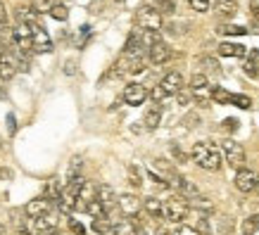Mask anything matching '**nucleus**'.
I'll use <instances>...</instances> for the list:
<instances>
[{
  "instance_id": "16",
  "label": "nucleus",
  "mask_w": 259,
  "mask_h": 235,
  "mask_svg": "<svg viewBox=\"0 0 259 235\" xmlns=\"http://www.w3.org/2000/svg\"><path fill=\"white\" fill-rule=\"evenodd\" d=\"M159 88L164 90V95H179L183 90V76L179 71H169L162 81H159Z\"/></svg>"
},
{
  "instance_id": "15",
  "label": "nucleus",
  "mask_w": 259,
  "mask_h": 235,
  "mask_svg": "<svg viewBox=\"0 0 259 235\" xmlns=\"http://www.w3.org/2000/svg\"><path fill=\"white\" fill-rule=\"evenodd\" d=\"M33 53H40V55H48V53H53V40L48 36V31L43 26H36L33 29Z\"/></svg>"
},
{
  "instance_id": "30",
  "label": "nucleus",
  "mask_w": 259,
  "mask_h": 235,
  "mask_svg": "<svg viewBox=\"0 0 259 235\" xmlns=\"http://www.w3.org/2000/svg\"><path fill=\"white\" fill-rule=\"evenodd\" d=\"M190 22H169L166 24V31L171 33V36H183V33L188 31Z\"/></svg>"
},
{
  "instance_id": "42",
  "label": "nucleus",
  "mask_w": 259,
  "mask_h": 235,
  "mask_svg": "<svg viewBox=\"0 0 259 235\" xmlns=\"http://www.w3.org/2000/svg\"><path fill=\"white\" fill-rule=\"evenodd\" d=\"M171 155H174V159H176L179 164H186V162H188V155H186L181 148H176V145H171Z\"/></svg>"
},
{
  "instance_id": "20",
  "label": "nucleus",
  "mask_w": 259,
  "mask_h": 235,
  "mask_svg": "<svg viewBox=\"0 0 259 235\" xmlns=\"http://www.w3.org/2000/svg\"><path fill=\"white\" fill-rule=\"evenodd\" d=\"M64 185H67V183H62L60 178H50L46 183L43 197H48L50 202H60V197H62V193H64Z\"/></svg>"
},
{
  "instance_id": "27",
  "label": "nucleus",
  "mask_w": 259,
  "mask_h": 235,
  "mask_svg": "<svg viewBox=\"0 0 259 235\" xmlns=\"http://www.w3.org/2000/svg\"><path fill=\"white\" fill-rule=\"evenodd\" d=\"M114 235H138V228H136L134 221L121 219L117 226H114Z\"/></svg>"
},
{
  "instance_id": "41",
  "label": "nucleus",
  "mask_w": 259,
  "mask_h": 235,
  "mask_svg": "<svg viewBox=\"0 0 259 235\" xmlns=\"http://www.w3.org/2000/svg\"><path fill=\"white\" fill-rule=\"evenodd\" d=\"M69 230L74 235H86V226H83L81 221H76V219H69Z\"/></svg>"
},
{
  "instance_id": "38",
  "label": "nucleus",
  "mask_w": 259,
  "mask_h": 235,
  "mask_svg": "<svg viewBox=\"0 0 259 235\" xmlns=\"http://www.w3.org/2000/svg\"><path fill=\"white\" fill-rule=\"evenodd\" d=\"M238 126H240V121L233 117L224 119V124H221V131H226V133H233V131H238Z\"/></svg>"
},
{
  "instance_id": "8",
  "label": "nucleus",
  "mask_w": 259,
  "mask_h": 235,
  "mask_svg": "<svg viewBox=\"0 0 259 235\" xmlns=\"http://www.w3.org/2000/svg\"><path fill=\"white\" fill-rule=\"evenodd\" d=\"M53 212V202L48 200V197H36V200H31V202L24 207V214L29 216V219H40V216H46V214Z\"/></svg>"
},
{
  "instance_id": "5",
  "label": "nucleus",
  "mask_w": 259,
  "mask_h": 235,
  "mask_svg": "<svg viewBox=\"0 0 259 235\" xmlns=\"http://www.w3.org/2000/svg\"><path fill=\"white\" fill-rule=\"evenodd\" d=\"M224 157H226V162L231 166H233V169H238V171H240V169H245V148L243 145H240V143H236V140H231V138H228L226 143H224Z\"/></svg>"
},
{
  "instance_id": "34",
  "label": "nucleus",
  "mask_w": 259,
  "mask_h": 235,
  "mask_svg": "<svg viewBox=\"0 0 259 235\" xmlns=\"http://www.w3.org/2000/svg\"><path fill=\"white\" fill-rule=\"evenodd\" d=\"M219 33H226V36H245L247 29H245V26H236V24H228V26H221Z\"/></svg>"
},
{
  "instance_id": "25",
  "label": "nucleus",
  "mask_w": 259,
  "mask_h": 235,
  "mask_svg": "<svg viewBox=\"0 0 259 235\" xmlns=\"http://www.w3.org/2000/svg\"><path fill=\"white\" fill-rule=\"evenodd\" d=\"M214 10H217V15H219V17L231 19V17L238 12V3H236V0H217Z\"/></svg>"
},
{
  "instance_id": "40",
  "label": "nucleus",
  "mask_w": 259,
  "mask_h": 235,
  "mask_svg": "<svg viewBox=\"0 0 259 235\" xmlns=\"http://www.w3.org/2000/svg\"><path fill=\"white\" fill-rule=\"evenodd\" d=\"M171 235H200V233H197V230H195L193 226H186V223H181V226L174 228V233H171Z\"/></svg>"
},
{
  "instance_id": "33",
  "label": "nucleus",
  "mask_w": 259,
  "mask_h": 235,
  "mask_svg": "<svg viewBox=\"0 0 259 235\" xmlns=\"http://www.w3.org/2000/svg\"><path fill=\"white\" fill-rule=\"evenodd\" d=\"M197 64H200L202 69H207V71H214V74H219V62H217L214 57H200V60H197Z\"/></svg>"
},
{
  "instance_id": "44",
  "label": "nucleus",
  "mask_w": 259,
  "mask_h": 235,
  "mask_svg": "<svg viewBox=\"0 0 259 235\" xmlns=\"http://www.w3.org/2000/svg\"><path fill=\"white\" fill-rule=\"evenodd\" d=\"M8 24V10H5V3L0 0V26H5Z\"/></svg>"
},
{
  "instance_id": "7",
  "label": "nucleus",
  "mask_w": 259,
  "mask_h": 235,
  "mask_svg": "<svg viewBox=\"0 0 259 235\" xmlns=\"http://www.w3.org/2000/svg\"><path fill=\"white\" fill-rule=\"evenodd\" d=\"M17 19H19V24H29L31 29H36V26H40V10L31 3H19L17 5Z\"/></svg>"
},
{
  "instance_id": "6",
  "label": "nucleus",
  "mask_w": 259,
  "mask_h": 235,
  "mask_svg": "<svg viewBox=\"0 0 259 235\" xmlns=\"http://www.w3.org/2000/svg\"><path fill=\"white\" fill-rule=\"evenodd\" d=\"M119 212H121V216H126L128 221H136L138 216H141V200L136 195H119Z\"/></svg>"
},
{
  "instance_id": "2",
  "label": "nucleus",
  "mask_w": 259,
  "mask_h": 235,
  "mask_svg": "<svg viewBox=\"0 0 259 235\" xmlns=\"http://www.w3.org/2000/svg\"><path fill=\"white\" fill-rule=\"evenodd\" d=\"M136 26L141 29V31H152V33H159L164 29V19H162V12L157 8H141L136 12Z\"/></svg>"
},
{
  "instance_id": "52",
  "label": "nucleus",
  "mask_w": 259,
  "mask_h": 235,
  "mask_svg": "<svg viewBox=\"0 0 259 235\" xmlns=\"http://www.w3.org/2000/svg\"><path fill=\"white\" fill-rule=\"evenodd\" d=\"M53 235H67V233H60V230H57V233H53Z\"/></svg>"
},
{
  "instance_id": "13",
  "label": "nucleus",
  "mask_w": 259,
  "mask_h": 235,
  "mask_svg": "<svg viewBox=\"0 0 259 235\" xmlns=\"http://www.w3.org/2000/svg\"><path fill=\"white\" fill-rule=\"evenodd\" d=\"M19 71V60H17L15 53H3L0 57V78L3 81H10V78H15V74Z\"/></svg>"
},
{
  "instance_id": "31",
  "label": "nucleus",
  "mask_w": 259,
  "mask_h": 235,
  "mask_svg": "<svg viewBox=\"0 0 259 235\" xmlns=\"http://www.w3.org/2000/svg\"><path fill=\"white\" fill-rule=\"evenodd\" d=\"M259 230V216H247L243 221V235H254Z\"/></svg>"
},
{
  "instance_id": "28",
  "label": "nucleus",
  "mask_w": 259,
  "mask_h": 235,
  "mask_svg": "<svg viewBox=\"0 0 259 235\" xmlns=\"http://www.w3.org/2000/svg\"><path fill=\"white\" fill-rule=\"evenodd\" d=\"M48 12H50V17L57 19V22H67V17H69V10H67V5H62V3H53Z\"/></svg>"
},
{
  "instance_id": "45",
  "label": "nucleus",
  "mask_w": 259,
  "mask_h": 235,
  "mask_svg": "<svg viewBox=\"0 0 259 235\" xmlns=\"http://www.w3.org/2000/svg\"><path fill=\"white\" fill-rule=\"evenodd\" d=\"M176 98H179V102H181V105H188V102H190V98H193V95H188V93H186V90H181V93L176 95Z\"/></svg>"
},
{
  "instance_id": "51",
  "label": "nucleus",
  "mask_w": 259,
  "mask_h": 235,
  "mask_svg": "<svg viewBox=\"0 0 259 235\" xmlns=\"http://www.w3.org/2000/svg\"><path fill=\"white\" fill-rule=\"evenodd\" d=\"M0 235H5V228H3V223H0Z\"/></svg>"
},
{
  "instance_id": "3",
  "label": "nucleus",
  "mask_w": 259,
  "mask_h": 235,
  "mask_svg": "<svg viewBox=\"0 0 259 235\" xmlns=\"http://www.w3.org/2000/svg\"><path fill=\"white\" fill-rule=\"evenodd\" d=\"M188 212H190V202L183 195H174L164 202V219L169 221V223L181 226L183 219L188 216Z\"/></svg>"
},
{
  "instance_id": "36",
  "label": "nucleus",
  "mask_w": 259,
  "mask_h": 235,
  "mask_svg": "<svg viewBox=\"0 0 259 235\" xmlns=\"http://www.w3.org/2000/svg\"><path fill=\"white\" fill-rule=\"evenodd\" d=\"M231 105H236V107H240V110H250L252 100L247 98V95H233V102H231Z\"/></svg>"
},
{
  "instance_id": "23",
  "label": "nucleus",
  "mask_w": 259,
  "mask_h": 235,
  "mask_svg": "<svg viewBox=\"0 0 259 235\" xmlns=\"http://www.w3.org/2000/svg\"><path fill=\"white\" fill-rule=\"evenodd\" d=\"M188 202H190V209H195V212L204 214V216L214 212V202L204 195H197V197H193V200H188Z\"/></svg>"
},
{
  "instance_id": "22",
  "label": "nucleus",
  "mask_w": 259,
  "mask_h": 235,
  "mask_svg": "<svg viewBox=\"0 0 259 235\" xmlns=\"http://www.w3.org/2000/svg\"><path fill=\"white\" fill-rule=\"evenodd\" d=\"M91 228H93V233L98 235H107V233H114V221L105 214V216H98V219H93V223H91Z\"/></svg>"
},
{
  "instance_id": "9",
  "label": "nucleus",
  "mask_w": 259,
  "mask_h": 235,
  "mask_svg": "<svg viewBox=\"0 0 259 235\" xmlns=\"http://www.w3.org/2000/svg\"><path fill=\"white\" fill-rule=\"evenodd\" d=\"M124 102L126 105H134V107H138V105H143V102L148 100V88L143 86V83H128V86L124 88Z\"/></svg>"
},
{
  "instance_id": "11",
  "label": "nucleus",
  "mask_w": 259,
  "mask_h": 235,
  "mask_svg": "<svg viewBox=\"0 0 259 235\" xmlns=\"http://www.w3.org/2000/svg\"><path fill=\"white\" fill-rule=\"evenodd\" d=\"M57 214L50 212L40 219H33V235H53L57 233Z\"/></svg>"
},
{
  "instance_id": "26",
  "label": "nucleus",
  "mask_w": 259,
  "mask_h": 235,
  "mask_svg": "<svg viewBox=\"0 0 259 235\" xmlns=\"http://www.w3.org/2000/svg\"><path fill=\"white\" fill-rule=\"evenodd\" d=\"M212 100L217 105H231L233 102V93H228L226 88L221 86H212Z\"/></svg>"
},
{
  "instance_id": "46",
  "label": "nucleus",
  "mask_w": 259,
  "mask_h": 235,
  "mask_svg": "<svg viewBox=\"0 0 259 235\" xmlns=\"http://www.w3.org/2000/svg\"><path fill=\"white\" fill-rule=\"evenodd\" d=\"M252 17L259 22V3H252Z\"/></svg>"
},
{
  "instance_id": "29",
  "label": "nucleus",
  "mask_w": 259,
  "mask_h": 235,
  "mask_svg": "<svg viewBox=\"0 0 259 235\" xmlns=\"http://www.w3.org/2000/svg\"><path fill=\"white\" fill-rule=\"evenodd\" d=\"M128 183H131L134 188H141L143 185V173L136 164H128Z\"/></svg>"
},
{
  "instance_id": "43",
  "label": "nucleus",
  "mask_w": 259,
  "mask_h": 235,
  "mask_svg": "<svg viewBox=\"0 0 259 235\" xmlns=\"http://www.w3.org/2000/svg\"><path fill=\"white\" fill-rule=\"evenodd\" d=\"M150 98H152V102H162V98H166V95H164V90H162L159 86H155L152 88V93H150Z\"/></svg>"
},
{
  "instance_id": "17",
  "label": "nucleus",
  "mask_w": 259,
  "mask_h": 235,
  "mask_svg": "<svg viewBox=\"0 0 259 235\" xmlns=\"http://www.w3.org/2000/svg\"><path fill=\"white\" fill-rule=\"evenodd\" d=\"M98 193H100V185H98L95 180H86L79 193V207H76V209H83V212H86L88 204L98 200Z\"/></svg>"
},
{
  "instance_id": "4",
  "label": "nucleus",
  "mask_w": 259,
  "mask_h": 235,
  "mask_svg": "<svg viewBox=\"0 0 259 235\" xmlns=\"http://www.w3.org/2000/svg\"><path fill=\"white\" fill-rule=\"evenodd\" d=\"M188 88H190V95L200 105H207V102L212 100V86H209V78L204 76V74H193Z\"/></svg>"
},
{
  "instance_id": "35",
  "label": "nucleus",
  "mask_w": 259,
  "mask_h": 235,
  "mask_svg": "<svg viewBox=\"0 0 259 235\" xmlns=\"http://www.w3.org/2000/svg\"><path fill=\"white\" fill-rule=\"evenodd\" d=\"M86 212L93 216V219H98V216H105V209H102V204H100V200H95V202H91L86 207Z\"/></svg>"
},
{
  "instance_id": "32",
  "label": "nucleus",
  "mask_w": 259,
  "mask_h": 235,
  "mask_svg": "<svg viewBox=\"0 0 259 235\" xmlns=\"http://www.w3.org/2000/svg\"><path fill=\"white\" fill-rule=\"evenodd\" d=\"M81 169H83V159H81V157H71V162H69V180L79 178Z\"/></svg>"
},
{
  "instance_id": "19",
  "label": "nucleus",
  "mask_w": 259,
  "mask_h": 235,
  "mask_svg": "<svg viewBox=\"0 0 259 235\" xmlns=\"http://www.w3.org/2000/svg\"><path fill=\"white\" fill-rule=\"evenodd\" d=\"M159 121H162V105L159 102H152L148 110H145V117H143V124H145V128H157Z\"/></svg>"
},
{
  "instance_id": "50",
  "label": "nucleus",
  "mask_w": 259,
  "mask_h": 235,
  "mask_svg": "<svg viewBox=\"0 0 259 235\" xmlns=\"http://www.w3.org/2000/svg\"><path fill=\"white\" fill-rule=\"evenodd\" d=\"M155 235H171V233H169L166 228H157V230H155Z\"/></svg>"
},
{
  "instance_id": "48",
  "label": "nucleus",
  "mask_w": 259,
  "mask_h": 235,
  "mask_svg": "<svg viewBox=\"0 0 259 235\" xmlns=\"http://www.w3.org/2000/svg\"><path fill=\"white\" fill-rule=\"evenodd\" d=\"M8 121H10V133H15V117L10 114V117H8Z\"/></svg>"
},
{
  "instance_id": "24",
  "label": "nucleus",
  "mask_w": 259,
  "mask_h": 235,
  "mask_svg": "<svg viewBox=\"0 0 259 235\" xmlns=\"http://www.w3.org/2000/svg\"><path fill=\"white\" fill-rule=\"evenodd\" d=\"M243 69L247 76L259 78V50H250V53H247V60H245Z\"/></svg>"
},
{
  "instance_id": "18",
  "label": "nucleus",
  "mask_w": 259,
  "mask_h": 235,
  "mask_svg": "<svg viewBox=\"0 0 259 235\" xmlns=\"http://www.w3.org/2000/svg\"><path fill=\"white\" fill-rule=\"evenodd\" d=\"M143 209H145V214H148L150 219H155V221H159L164 216V202L155 195H150L143 200Z\"/></svg>"
},
{
  "instance_id": "21",
  "label": "nucleus",
  "mask_w": 259,
  "mask_h": 235,
  "mask_svg": "<svg viewBox=\"0 0 259 235\" xmlns=\"http://www.w3.org/2000/svg\"><path fill=\"white\" fill-rule=\"evenodd\" d=\"M217 53H219L221 57H247V48L240 45V43H221L219 48H217Z\"/></svg>"
},
{
  "instance_id": "14",
  "label": "nucleus",
  "mask_w": 259,
  "mask_h": 235,
  "mask_svg": "<svg viewBox=\"0 0 259 235\" xmlns=\"http://www.w3.org/2000/svg\"><path fill=\"white\" fill-rule=\"evenodd\" d=\"M98 200H100L105 214H112V212H117V209H119V207H117L119 197H117V193H114V188H112V185H107V183H102V185H100Z\"/></svg>"
},
{
  "instance_id": "12",
  "label": "nucleus",
  "mask_w": 259,
  "mask_h": 235,
  "mask_svg": "<svg viewBox=\"0 0 259 235\" xmlns=\"http://www.w3.org/2000/svg\"><path fill=\"white\" fill-rule=\"evenodd\" d=\"M171 60V48L166 45L164 40H157L155 45L148 50V62L155 64V67H159V64H164Z\"/></svg>"
},
{
  "instance_id": "47",
  "label": "nucleus",
  "mask_w": 259,
  "mask_h": 235,
  "mask_svg": "<svg viewBox=\"0 0 259 235\" xmlns=\"http://www.w3.org/2000/svg\"><path fill=\"white\" fill-rule=\"evenodd\" d=\"M64 71H67L69 76H71V74H74V71H76V69H74V60H69V62H67V67H64Z\"/></svg>"
},
{
  "instance_id": "1",
  "label": "nucleus",
  "mask_w": 259,
  "mask_h": 235,
  "mask_svg": "<svg viewBox=\"0 0 259 235\" xmlns=\"http://www.w3.org/2000/svg\"><path fill=\"white\" fill-rule=\"evenodd\" d=\"M190 157L204 171H219L221 162H224L221 159V150L217 145H212V143H195L193 150H190Z\"/></svg>"
},
{
  "instance_id": "10",
  "label": "nucleus",
  "mask_w": 259,
  "mask_h": 235,
  "mask_svg": "<svg viewBox=\"0 0 259 235\" xmlns=\"http://www.w3.org/2000/svg\"><path fill=\"white\" fill-rule=\"evenodd\" d=\"M236 188L240 190V193H252V190H257V183H259V176L252 169H240V171L236 173Z\"/></svg>"
},
{
  "instance_id": "49",
  "label": "nucleus",
  "mask_w": 259,
  "mask_h": 235,
  "mask_svg": "<svg viewBox=\"0 0 259 235\" xmlns=\"http://www.w3.org/2000/svg\"><path fill=\"white\" fill-rule=\"evenodd\" d=\"M15 235H33V233H29L26 228H17V230H15Z\"/></svg>"
},
{
  "instance_id": "39",
  "label": "nucleus",
  "mask_w": 259,
  "mask_h": 235,
  "mask_svg": "<svg viewBox=\"0 0 259 235\" xmlns=\"http://www.w3.org/2000/svg\"><path fill=\"white\" fill-rule=\"evenodd\" d=\"M188 3H190V8L195 10V12H200V15L209 12V0H188Z\"/></svg>"
},
{
  "instance_id": "37",
  "label": "nucleus",
  "mask_w": 259,
  "mask_h": 235,
  "mask_svg": "<svg viewBox=\"0 0 259 235\" xmlns=\"http://www.w3.org/2000/svg\"><path fill=\"white\" fill-rule=\"evenodd\" d=\"M157 10L162 15H171L174 10H176V3L174 0H157Z\"/></svg>"
}]
</instances>
